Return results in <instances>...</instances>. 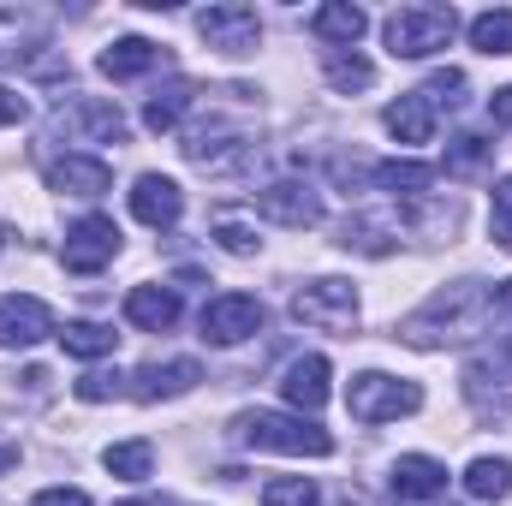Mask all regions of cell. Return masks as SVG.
<instances>
[{
    "label": "cell",
    "mask_w": 512,
    "mask_h": 506,
    "mask_svg": "<svg viewBox=\"0 0 512 506\" xmlns=\"http://www.w3.org/2000/svg\"><path fill=\"white\" fill-rule=\"evenodd\" d=\"M489 322H495V286L489 280H453V286L429 292L399 322V340L405 346H453V340H477Z\"/></svg>",
    "instance_id": "6da1fadb"
},
{
    "label": "cell",
    "mask_w": 512,
    "mask_h": 506,
    "mask_svg": "<svg viewBox=\"0 0 512 506\" xmlns=\"http://www.w3.org/2000/svg\"><path fill=\"white\" fill-rule=\"evenodd\" d=\"M233 435L256 447V453H298V459H328L334 453V435L304 423V417H280V411H239Z\"/></svg>",
    "instance_id": "7a4b0ae2"
},
{
    "label": "cell",
    "mask_w": 512,
    "mask_h": 506,
    "mask_svg": "<svg viewBox=\"0 0 512 506\" xmlns=\"http://www.w3.org/2000/svg\"><path fill=\"white\" fill-rule=\"evenodd\" d=\"M382 36L393 60H429L459 36V12L453 6H399L382 18Z\"/></svg>",
    "instance_id": "3957f363"
},
{
    "label": "cell",
    "mask_w": 512,
    "mask_h": 506,
    "mask_svg": "<svg viewBox=\"0 0 512 506\" xmlns=\"http://www.w3.org/2000/svg\"><path fill=\"white\" fill-rule=\"evenodd\" d=\"M346 411L358 423H393V417L423 411V387L417 381H399V376H382V370H364V376H352V387H346Z\"/></svg>",
    "instance_id": "277c9868"
},
{
    "label": "cell",
    "mask_w": 512,
    "mask_h": 506,
    "mask_svg": "<svg viewBox=\"0 0 512 506\" xmlns=\"http://www.w3.org/2000/svg\"><path fill=\"white\" fill-rule=\"evenodd\" d=\"M292 316H298L304 328L346 334V328H352V316H358V292H352V280L322 274V280H310V286H298V292H292Z\"/></svg>",
    "instance_id": "5b68a950"
},
{
    "label": "cell",
    "mask_w": 512,
    "mask_h": 506,
    "mask_svg": "<svg viewBox=\"0 0 512 506\" xmlns=\"http://www.w3.org/2000/svg\"><path fill=\"white\" fill-rule=\"evenodd\" d=\"M256 215H262V221H274V227L304 233V227H322V197H316V185L274 179V185H262V191H256Z\"/></svg>",
    "instance_id": "8992f818"
},
{
    "label": "cell",
    "mask_w": 512,
    "mask_h": 506,
    "mask_svg": "<svg viewBox=\"0 0 512 506\" xmlns=\"http://www.w3.org/2000/svg\"><path fill=\"white\" fill-rule=\"evenodd\" d=\"M256 328H262V304L251 292H221V298L203 304V340L209 346H239Z\"/></svg>",
    "instance_id": "52a82bcc"
},
{
    "label": "cell",
    "mask_w": 512,
    "mask_h": 506,
    "mask_svg": "<svg viewBox=\"0 0 512 506\" xmlns=\"http://www.w3.org/2000/svg\"><path fill=\"white\" fill-rule=\"evenodd\" d=\"M197 30H203V42L221 48V54H251L256 42H262V18H256V6H239V0L197 12Z\"/></svg>",
    "instance_id": "ba28073f"
},
{
    "label": "cell",
    "mask_w": 512,
    "mask_h": 506,
    "mask_svg": "<svg viewBox=\"0 0 512 506\" xmlns=\"http://www.w3.org/2000/svg\"><path fill=\"white\" fill-rule=\"evenodd\" d=\"M66 268L72 274H102L114 256H120V227L108 221V215H84L72 233H66Z\"/></svg>",
    "instance_id": "9c48e42d"
},
{
    "label": "cell",
    "mask_w": 512,
    "mask_h": 506,
    "mask_svg": "<svg viewBox=\"0 0 512 506\" xmlns=\"http://www.w3.org/2000/svg\"><path fill=\"white\" fill-rule=\"evenodd\" d=\"M54 334V310L42 304V298H30V292H12V298H0V346H36V340H48Z\"/></svg>",
    "instance_id": "30bf717a"
},
{
    "label": "cell",
    "mask_w": 512,
    "mask_h": 506,
    "mask_svg": "<svg viewBox=\"0 0 512 506\" xmlns=\"http://www.w3.org/2000/svg\"><path fill=\"white\" fill-rule=\"evenodd\" d=\"M185 155H191L197 167H209V173H227V167H239V161L251 155V143H245V131L209 120V126L185 131Z\"/></svg>",
    "instance_id": "8fae6325"
},
{
    "label": "cell",
    "mask_w": 512,
    "mask_h": 506,
    "mask_svg": "<svg viewBox=\"0 0 512 506\" xmlns=\"http://www.w3.org/2000/svg\"><path fill=\"white\" fill-rule=\"evenodd\" d=\"M48 185L66 191V197H108L114 167L102 155H60V161H48Z\"/></svg>",
    "instance_id": "7c38bea8"
},
{
    "label": "cell",
    "mask_w": 512,
    "mask_h": 506,
    "mask_svg": "<svg viewBox=\"0 0 512 506\" xmlns=\"http://www.w3.org/2000/svg\"><path fill=\"white\" fill-rule=\"evenodd\" d=\"M131 215L161 233V227H173V221L185 215V191H179L167 173H143V179L131 185Z\"/></svg>",
    "instance_id": "4fadbf2b"
},
{
    "label": "cell",
    "mask_w": 512,
    "mask_h": 506,
    "mask_svg": "<svg viewBox=\"0 0 512 506\" xmlns=\"http://www.w3.org/2000/svg\"><path fill=\"white\" fill-rule=\"evenodd\" d=\"M280 393H286V405H292V411L316 417V411L328 405V358H322V352L292 358V364H286V376H280Z\"/></svg>",
    "instance_id": "5bb4252c"
},
{
    "label": "cell",
    "mask_w": 512,
    "mask_h": 506,
    "mask_svg": "<svg viewBox=\"0 0 512 506\" xmlns=\"http://www.w3.org/2000/svg\"><path fill=\"white\" fill-rule=\"evenodd\" d=\"M387 483H393L399 501H435V495H447V465L429 459V453H405V459H393Z\"/></svg>",
    "instance_id": "9a60e30c"
},
{
    "label": "cell",
    "mask_w": 512,
    "mask_h": 506,
    "mask_svg": "<svg viewBox=\"0 0 512 506\" xmlns=\"http://www.w3.org/2000/svg\"><path fill=\"white\" fill-rule=\"evenodd\" d=\"M126 322L143 334H167L179 322V292L173 286H131L126 292Z\"/></svg>",
    "instance_id": "2e32d148"
},
{
    "label": "cell",
    "mask_w": 512,
    "mask_h": 506,
    "mask_svg": "<svg viewBox=\"0 0 512 506\" xmlns=\"http://www.w3.org/2000/svg\"><path fill=\"white\" fill-rule=\"evenodd\" d=\"M197 381H203L197 358H173V364H143L131 393H137L143 405H155V399H179V393H191Z\"/></svg>",
    "instance_id": "e0dca14e"
},
{
    "label": "cell",
    "mask_w": 512,
    "mask_h": 506,
    "mask_svg": "<svg viewBox=\"0 0 512 506\" xmlns=\"http://www.w3.org/2000/svg\"><path fill=\"white\" fill-rule=\"evenodd\" d=\"M155 60H161V48H155L149 36H120V42H108V48H102V60H96V66H102L114 84H126V78H143Z\"/></svg>",
    "instance_id": "ac0fdd59"
},
{
    "label": "cell",
    "mask_w": 512,
    "mask_h": 506,
    "mask_svg": "<svg viewBox=\"0 0 512 506\" xmlns=\"http://www.w3.org/2000/svg\"><path fill=\"white\" fill-rule=\"evenodd\" d=\"M60 126L84 131V137H96V143H120V137H126V114H120L114 102L84 96V102H72V114H60Z\"/></svg>",
    "instance_id": "d6986e66"
},
{
    "label": "cell",
    "mask_w": 512,
    "mask_h": 506,
    "mask_svg": "<svg viewBox=\"0 0 512 506\" xmlns=\"http://www.w3.org/2000/svg\"><path fill=\"white\" fill-rule=\"evenodd\" d=\"M382 126L393 131L399 143H429V137H435V108H429L423 90H411V96H399V102L382 114Z\"/></svg>",
    "instance_id": "ffe728a7"
},
{
    "label": "cell",
    "mask_w": 512,
    "mask_h": 506,
    "mask_svg": "<svg viewBox=\"0 0 512 506\" xmlns=\"http://www.w3.org/2000/svg\"><path fill=\"white\" fill-rule=\"evenodd\" d=\"M310 30H316L322 42H334V48H352V42L370 30V18H364V6H352V0H334V6H316V12H310Z\"/></svg>",
    "instance_id": "44dd1931"
},
{
    "label": "cell",
    "mask_w": 512,
    "mask_h": 506,
    "mask_svg": "<svg viewBox=\"0 0 512 506\" xmlns=\"http://www.w3.org/2000/svg\"><path fill=\"white\" fill-rule=\"evenodd\" d=\"M197 102V84L191 78H173V84H161L155 96H149V108H143V126L149 131H173L185 120V108Z\"/></svg>",
    "instance_id": "7402d4cb"
},
{
    "label": "cell",
    "mask_w": 512,
    "mask_h": 506,
    "mask_svg": "<svg viewBox=\"0 0 512 506\" xmlns=\"http://www.w3.org/2000/svg\"><path fill=\"white\" fill-rule=\"evenodd\" d=\"M322 66H328V84H334V90H346V96L376 84V66H370L358 48H322Z\"/></svg>",
    "instance_id": "603a6c76"
},
{
    "label": "cell",
    "mask_w": 512,
    "mask_h": 506,
    "mask_svg": "<svg viewBox=\"0 0 512 506\" xmlns=\"http://www.w3.org/2000/svg\"><path fill=\"white\" fill-rule=\"evenodd\" d=\"M376 185L393 191V197H429L435 191V167H423V161H382Z\"/></svg>",
    "instance_id": "cb8c5ba5"
},
{
    "label": "cell",
    "mask_w": 512,
    "mask_h": 506,
    "mask_svg": "<svg viewBox=\"0 0 512 506\" xmlns=\"http://www.w3.org/2000/svg\"><path fill=\"white\" fill-rule=\"evenodd\" d=\"M60 346H66V358H108L120 346V334L108 322H66L60 328Z\"/></svg>",
    "instance_id": "d4e9b609"
},
{
    "label": "cell",
    "mask_w": 512,
    "mask_h": 506,
    "mask_svg": "<svg viewBox=\"0 0 512 506\" xmlns=\"http://www.w3.org/2000/svg\"><path fill=\"white\" fill-rule=\"evenodd\" d=\"M465 489H471L477 501H507L512 495V459H471Z\"/></svg>",
    "instance_id": "484cf974"
},
{
    "label": "cell",
    "mask_w": 512,
    "mask_h": 506,
    "mask_svg": "<svg viewBox=\"0 0 512 506\" xmlns=\"http://www.w3.org/2000/svg\"><path fill=\"white\" fill-rule=\"evenodd\" d=\"M36 36H42V30H36V18L6 6V12H0V66H18V60L36 48Z\"/></svg>",
    "instance_id": "4316f807"
},
{
    "label": "cell",
    "mask_w": 512,
    "mask_h": 506,
    "mask_svg": "<svg viewBox=\"0 0 512 506\" xmlns=\"http://www.w3.org/2000/svg\"><path fill=\"white\" fill-rule=\"evenodd\" d=\"M102 465H108L114 477H126V483H143V477L155 471V447H149V441H120V447L102 453Z\"/></svg>",
    "instance_id": "83f0119b"
},
{
    "label": "cell",
    "mask_w": 512,
    "mask_h": 506,
    "mask_svg": "<svg viewBox=\"0 0 512 506\" xmlns=\"http://www.w3.org/2000/svg\"><path fill=\"white\" fill-rule=\"evenodd\" d=\"M471 48L477 54H512V12H477L471 18Z\"/></svg>",
    "instance_id": "f1b7e54d"
},
{
    "label": "cell",
    "mask_w": 512,
    "mask_h": 506,
    "mask_svg": "<svg viewBox=\"0 0 512 506\" xmlns=\"http://www.w3.org/2000/svg\"><path fill=\"white\" fill-rule=\"evenodd\" d=\"M483 167H489V143H483L477 131H459V137L447 143V173H453V179H477Z\"/></svg>",
    "instance_id": "f546056e"
},
{
    "label": "cell",
    "mask_w": 512,
    "mask_h": 506,
    "mask_svg": "<svg viewBox=\"0 0 512 506\" xmlns=\"http://www.w3.org/2000/svg\"><path fill=\"white\" fill-rule=\"evenodd\" d=\"M262 506H322V495H316L310 477H274L262 489Z\"/></svg>",
    "instance_id": "4dcf8cb0"
},
{
    "label": "cell",
    "mask_w": 512,
    "mask_h": 506,
    "mask_svg": "<svg viewBox=\"0 0 512 506\" xmlns=\"http://www.w3.org/2000/svg\"><path fill=\"white\" fill-rule=\"evenodd\" d=\"M465 84H471V78L447 66V72H435V78L423 84V96H429V108H459V102H465Z\"/></svg>",
    "instance_id": "1f68e13d"
},
{
    "label": "cell",
    "mask_w": 512,
    "mask_h": 506,
    "mask_svg": "<svg viewBox=\"0 0 512 506\" xmlns=\"http://www.w3.org/2000/svg\"><path fill=\"white\" fill-rule=\"evenodd\" d=\"M489 233H495V245L512 251V173L495 185V215H489Z\"/></svg>",
    "instance_id": "d6a6232c"
},
{
    "label": "cell",
    "mask_w": 512,
    "mask_h": 506,
    "mask_svg": "<svg viewBox=\"0 0 512 506\" xmlns=\"http://www.w3.org/2000/svg\"><path fill=\"white\" fill-rule=\"evenodd\" d=\"M215 239H221V251H233V256H256V245H262L251 227H245V221H233V215H221V221H215Z\"/></svg>",
    "instance_id": "836d02e7"
},
{
    "label": "cell",
    "mask_w": 512,
    "mask_h": 506,
    "mask_svg": "<svg viewBox=\"0 0 512 506\" xmlns=\"http://www.w3.org/2000/svg\"><path fill=\"white\" fill-rule=\"evenodd\" d=\"M72 393H78L84 405H102V399H114V393H120V376H108V370H90V376L72 381Z\"/></svg>",
    "instance_id": "e575fe53"
},
{
    "label": "cell",
    "mask_w": 512,
    "mask_h": 506,
    "mask_svg": "<svg viewBox=\"0 0 512 506\" xmlns=\"http://www.w3.org/2000/svg\"><path fill=\"white\" fill-rule=\"evenodd\" d=\"M36 506H90V495H84V489H42Z\"/></svg>",
    "instance_id": "d590c367"
},
{
    "label": "cell",
    "mask_w": 512,
    "mask_h": 506,
    "mask_svg": "<svg viewBox=\"0 0 512 506\" xmlns=\"http://www.w3.org/2000/svg\"><path fill=\"white\" fill-rule=\"evenodd\" d=\"M24 114H30V108H24V96H18V90H0V126H18Z\"/></svg>",
    "instance_id": "8d00e7d4"
},
{
    "label": "cell",
    "mask_w": 512,
    "mask_h": 506,
    "mask_svg": "<svg viewBox=\"0 0 512 506\" xmlns=\"http://www.w3.org/2000/svg\"><path fill=\"white\" fill-rule=\"evenodd\" d=\"M489 114H495V126H512V84L489 96Z\"/></svg>",
    "instance_id": "74e56055"
},
{
    "label": "cell",
    "mask_w": 512,
    "mask_h": 506,
    "mask_svg": "<svg viewBox=\"0 0 512 506\" xmlns=\"http://www.w3.org/2000/svg\"><path fill=\"white\" fill-rule=\"evenodd\" d=\"M126 506H143V501H126Z\"/></svg>",
    "instance_id": "f35d334b"
}]
</instances>
